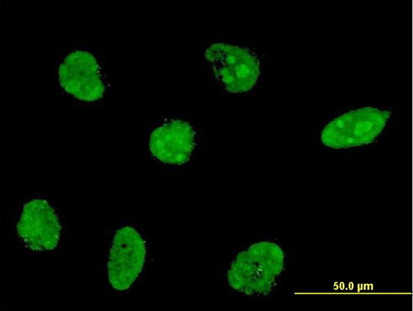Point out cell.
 I'll list each match as a JSON object with an SVG mask.
<instances>
[{"label":"cell","mask_w":413,"mask_h":311,"mask_svg":"<svg viewBox=\"0 0 413 311\" xmlns=\"http://www.w3.org/2000/svg\"><path fill=\"white\" fill-rule=\"evenodd\" d=\"M204 58L214 78L228 92H246L258 80L260 61L247 47L215 43L206 48Z\"/></svg>","instance_id":"3"},{"label":"cell","mask_w":413,"mask_h":311,"mask_svg":"<svg viewBox=\"0 0 413 311\" xmlns=\"http://www.w3.org/2000/svg\"><path fill=\"white\" fill-rule=\"evenodd\" d=\"M107 62L96 48L79 43L62 52L54 66L61 89L75 100L92 104L107 91Z\"/></svg>","instance_id":"1"},{"label":"cell","mask_w":413,"mask_h":311,"mask_svg":"<svg viewBox=\"0 0 413 311\" xmlns=\"http://www.w3.org/2000/svg\"><path fill=\"white\" fill-rule=\"evenodd\" d=\"M17 230L30 249L47 251L57 246L61 226L50 204L45 200L36 198L23 206Z\"/></svg>","instance_id":"6"},{"label":"cell","mask_w":413,"mask_h":311,"mask_svg":"<svg viewBox=\"0 0 413 311\" xmlns=\"http://www.w3.org/2000/svg\"><path fill=\"white\" fill-rule=\"evenodd\" d=\"M283 264L279 246L260 242L237 255L228 270L227 281L233 289L244 294H265L271 290Z\"/></svg>","instance_id":"2"},{"label":"cell","mask_w":413,"mask_h":311,"mask_svg":"<svg viewBox=\"0 0 413 311\" xmlns=\"http://www.w3.org/2000/svg\"><path fill=\"white\" fill-rule=\"evenodd\" d=\"M146 255L145 242L133 227L116 231L109 250V281L114 289L127 290L141 272Z\"/></svg>","instance_id":"5"},{"label":"cell","mask_w":413,"mask_h":311,"mask_svg":"<svg viewBox=\"0 0 413 311\" xmlns=\"http://www.w3.org/2000/svg\"><path fill=\"white\" fill-rule=\"evenodd\" d=\"M390 117V111L372 107L349 111L324 127L321 140L335 149L370 144L384 129Z\"/></svg>","instance_id":"4"},{"label":"cell","mask_w":413,"mask_h":311,"mask_svg":"<svg viewBox=\"0 0 413 311\" xmlns=\"http://www.w3.org/2000/svg\"><path fill=\"white\" fill-rule=\"evenodd\" d=\"M196 132L181 120L165 122L150 134L149 147L152 155L162 162L180 165L187 162L196 146Z\"/></svg>","instance_id":"7"}]
</instances>
